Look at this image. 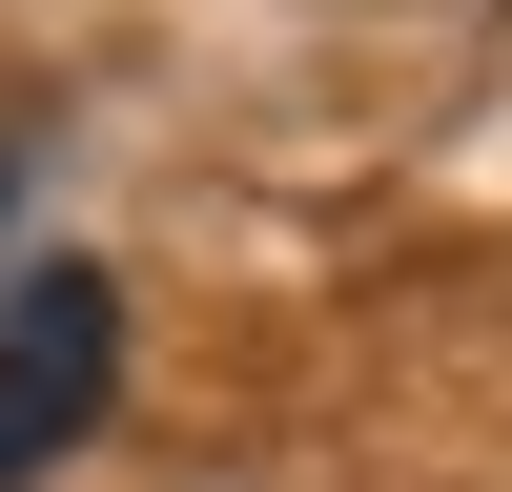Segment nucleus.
<instances>
[{
  "label": "nucleus",
  "mask_w": 512,
  "mask_h": 492,
  "mask_svg": "<svg viewBox=\"0 0 512 492\" xmlns=\"http://www.w3.org/2000/svg\"><path fill=\"white\" fill-rule=\"evenodd\" d=\"M103 369H123V287L82 267V246H41V267L0 287V472H62L82 410H103Z\"/></svg>",
  "instance_id": "f257e3e1"
}]
</instances>
